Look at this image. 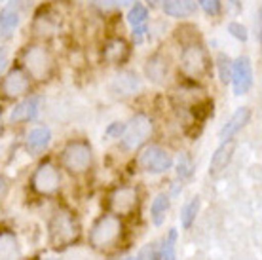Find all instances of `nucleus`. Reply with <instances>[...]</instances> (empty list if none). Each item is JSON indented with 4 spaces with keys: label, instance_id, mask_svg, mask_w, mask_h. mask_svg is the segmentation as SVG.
Listing matches in <instances>:
<instances>
[{
    "label": "nucleus",
    "instance_id": "nucleus-19",
    "mask_svg": "<svg viewBox=\"0 0 262 260\" xmlns=\"http://www.w3.org/2000/svg\"><path fill=\"white\" fill-rule=\"evenodd\" d=\"M0 260H21L19 241L10 232L0 234Z\"/></svg>",
    "mask_w": 262,
    "mask_h": 260
},
{
    "label": "nucleus",
    "instance_id": "nucleus-18",
    "mask_svg": "<svg viewBox=\"0 0 262 260\" xmlns=\"http://www.w3.org/2000/svg\"><path fill=\"white\" fill-rule=\"evenodd\" d=\"M164 12L171 17H188L196 13V2L194 0H164Z\"/></svg>",
    "mask_w": 262,
    "mask_h": 260
},
{
    "label": "nucleus",
    "instance_id": "nucleus-26",
    "mask_svg": "<svg viewBox=\"0 0 262 260\" xmlns=\"http://www.w3.org/2000/svg\"><path fill=\"white\" fill-rule=\"evenodd\" d=\"M216 67H219V76L223 80L224 84L232 78V61L226 53H219V57H216Z\"/></svg>",
    "mask_w": 262,
    "mask_h": 260
},
{
    "label": "nucleus",
    "instance_id": "nucleus-15",
    "mask_svg": "<svg viewBox=\"0 0 262 260\" xmlns=\"http://www.w3.org/2000/svg\"><path fill=\"white\" fill-rule=\"evenodd\" d=\"M40 97H27L23 99L19 104H15L13 106L12 114H10V120H12L13 124L15 122H27V120H34V118L38 116V111H40Z\"/></svg>",
    "mask_w": 262,
    "mask_h": 260
},
{
    "label": "nucleus",
    "instance_id": "nucleus-17",
    "mask_svg": "<svg viewBox=\"0 0 262 260\" xmlns=\"http://www.w3.org/2000/svg\"><path fill=\"white\" fill-rule=\"evenodd\" d=\"M141 88V80L135 72H122L112 82V90L118 95H133Z\"/></svg>",
    "mask_w": 262,
    "mask_h": 260
},
{
    "label": "nucleus",
    "instance_id": "nucleus-36",
    "mask_svg": "<svg viewBox=\"0 0 262 260\" xmlns=\"http://www.w3.org/2000/svg\"><path fill=\"white\" fill-rule=\"evenodd\" d=\"M255 36H256V40L260 42V10H258L255 15Z\"/></svg>",
    "mask_w": 262,
    "mask_h": 260
},
{
    "label": "nucleus",
    "instance_id": "nucleus-38",
    "mask_svg": "<svg viewBox=\"0 0 262 260\" xmlns=\"http://www.w3.org/2000/svg\"><path fill=\"white\" fill-rule=\"evenodd\" d=\"M230 2H232V4H234L236 8H239V2H242V0H230Z\"/></svg>",
    "mask_w": 262,
    "mask_h": 260
},
{
    "label": "nucleus",
    "instance_id": "nucleus-22",
    "mask_svg": "<svg viewBox=\"0 0 262 260\" xmlns=\"http://www.w3.org/2000/svg\"><path fill=\"white\" fill-rule=\"evenodd\" d=\"M19 25V12L13 10V8H6L0 12V31L4 34H10Z\"/></svg>",
    "mask_w": 262,
    "mask_h": 260
},
{
    "label": "nucleus",
    "instance_id": "nucleus-4",
    "mask_svg": "<svg viewBox=\"0 0 262 260\" xmlns=\"http://www.w3.org/2000/svg\"><path fill=\"white\" fill-rule=\"evenodd\" d=\"M23 63H25L27 72L36 80L50 78L53 69L52 55L44 46H31L23 53Z\"/></svg>",
    "mask_w": 262,
    "mask_h": 260
},
{
    "label": "nucleus",
    "instance_id": "nucleus-9",
    "mask_svg": "<svg viewBox=\"0 0 262 260\" xmlns=\"http://www.w3.org/2000/svg\"><path fill=\"white\" fill-rule=\"evenodd\" d=\"M232 85L236 95H245L253 85V65L249 57H237L236 63H232Z\"/></svg>",
    "mask_w": 262,
    "mask_h": 260
},
{
    "label": "nucleus",
    "instance_id": "nucleus-40",
    "mask_svg": "<svg viewBox=\"0 0 262 260\" xmlns=\"http://www.w3.org/2000/svg\"><path fill=\"white\" fill-rule=\"evenodd\" d=\"M0 2H4V0H0Z\"/></svg>",
    "mask_w": 262,
    "mask_h": 260
},
{
    "label": "nucleus",
    "instance_id": "nucleus-8",
    "mask_svg": "<svg viewBox=\"0 0 262 260\" xmlns=\"http://www.w3.org/2000/svg\"><path fill=\"white\" fill-rule=\"evenodd\" d=\"M59 171L53 163H40L33 175V188L38 194H53L59 188Z\"/></svg>",
    "mask_w": 262,
    "mask_h": 260
},
{
    "label": "nucleus",
    "instance_id": "nucleus-39",
    "mask_svg": "<svg viewBox=\"0 0 262 260\" xmlns=\"http://www.w3.org/2000/svg\"><path fill=\"white\" fill-rule=\"evenodd\" d=\"M0 131H2V112H0Z\"/></svg>",
    "mask_w": 262,
    "mask_h": 260
},
{
    "label": "nucleus",
    "instance_id": "nucleus-23",
    "mask_svg": "<svg viewBox=\"0 0 262 260\" xmlns=\"http://www.w3.org/2000/svg\"><path fill=\"white\" fill-rule=\"evenodd\" d=\"M198 211H200V198L196 196L183 207V213H181V224H183V228L192 226V222L196 221Z\"/></svg>",
    "mask_w": 262,
    "mask_h": 260
},
{
    "label": "nucleus",
    "instance_id": "nucleus-30",
    "mask_svg": "<svg viewBox=\"0 0 262 260\" xmlns=\"http://www.w3.org/2000/svg\"><path fill=\"white\" fill-rule=\"evenodd\" d=\"M146 33H148L146 23H144V25H139V27H133V42H135V44H141Z\"/></svg>",
    "mask_w": 262,
    "mask_h": 260
},
{
    "label": "nucleus",
    "instance_id": "nucleus-12",
    "mask_svg": "<svg viewBox=\"0 0 262 260\" xmlns=\"http://www.w3.org/2000/svg\"><path fill=\"white\" fill-rule=\"evenodd\" d=\"M234 150H236V141L230 139V141H223V144L215 150V154L211 158L209 163V173L213 177H219L226 167H228L230 160L234 156Z\"/></svg>",
    "mask_w": 262,
    "mask_h": 260
},
{
    "label": "nucleus",
    "instance_id": "nucleus-33",
    "mask_svg": "<svg viewBox=\"0 0 262 260\" xmlns=\"http://www.w3.org/2000/svg\"><path fill=\"white\" fill-rule=\"evenodd\" d=\"M8 192H10V181L4 175H0V202L6 198Z\"/></svg>",
    "mask_w": 262,
    "mask_h": 260
},
{
    "label": "nucleus",
    "instance_id": "nucleus-13",
    "mask_svg": "<svg viewBox=\"0 0 262 260\" xmlns=\"http://www.w3.org/2000/svg\"><path fill=\"white\" fill-rule=\"evenodd\" d=\"M103 57L111 65H122L125 59L129 57V46L124 38H112L108 40L103 48Z\"/></svg>",
    "mask_w": 262,
    "mask_h": 260
},
{
    "label": "nucleus",
    "instance_id": "nucleus-2",
    "mask_svg": "<svg viewBox=\"0 0 262 260\" xmlns=\"http://www.w3.org/2000/svg\"><path fill=\"white\" fill-rule=\"evenodd\" d=\"M181 71L184 76L194 80L203 78L209 72V57L200 44H188L181 53Z\"/></svg>",
    "mask_w": 262,
    "mask_h": 260
},
{
    "label": "nucleus",
    "instance_id": "nucleus-24",
    "mask_svg": "<svg viewBox=\"0 0 262 260\" xmlns=\"http://www.w3.org/2000/svg\"><path fill=\"white\" fill-rule=\"evenodd\" d=\"M146 17H148V12H146V8H144L143 4H135V6L129 10V13H127V21H129L131 27L144 25V23H146Z\"/></svg>",
    "mask_w": 262,
    "mask_h": 260
},
{
    "label": "nucleus",
    "instance_id": "nucleus-35",
    "mask_svg": "<svg viewBox=\"0 0 262 260\" xmlns=\"http://www.w3.org/2000/svg\"><path fill=\"white\" fill-rule=\"evenodd\" d=\"M6 65H8V52L4 48H0V74L6 69Z\"/></svg>",
    "mask_w": 262,
    "mask_h": 260
},
{
    "label": "nucleus",
    "instance_id": "nucleus-28",
    "mask_svg": "<svg viewBox=\"0 0 262 260\" xmlns=\"http://www.w3.org/2000/svg\"><path fill=\"white\" fill-rule=\"evenodd\" d=\"M228 33L234 36V38L242 40V42H245V40L249 38V34H247V29L242 25V23H237V21H232L228 25Z\"/></svg>",
    "mask_w": 262,
    "mask_h": 260
},
{
    "label": "nucleus",
    "instance_id": "nucleus-25",
    "mask_svg": "<svg viewBox=\"0 0 262 260\" xmlns=\"http://www.w3.org/2000/svg\"><path fill=\"white\" fill-rule=\"evenodd\" d=\"M175 245H177V230H171L164 241L162 260H177V256H175Z\"/></svg>",
    "mask_w": 262,
    "mask_h": 260
},
{
    "label": "nucleus",
    "instance_id": "nucleus-10",
    "mask_svg": "<svg viewBox=\"0 0 262 260\" xmlns=\"http://www.w3.org/2000/svg\"><path fill=\"white\" fill-rule=\"evenodd\" d=\"M137 190L131 186H120L111 196V209L116 215H129L137 205Z\"/></svg>",
    "mask_w": 262,
    "mask_h": 260
},
{
    "label": "nucleus",
    "instance_id": "nucleus-37",
    "mask_svg": "<svg viewBox=\"0 0 262 260\" xmlns=\"http://www.w3.org/2000/svg\"><path fill=\"white\" fill-rule=\"evenodd\" d=\"M148 4L150 6H160V4H164V0H148Z\"/></svg>",
    "mask_w": 262,
    "mask_h": 260
},
{
    "label": "nucleus",
    "instance_id": "nucleus-14",
    "mask_svg": "<svg viewBox=\"0 0 262 260\" xmlns=\"http://www.w3.org/2000/svg\"><path fill=\"white\" fill-rule=\"evenodd\" d=\"M249 118H251L249 109H247V106H239V109L230 116L226 125H224L223 129H221V133H219L221 141H230V139H234V135H236L237 131L249 122Z\"/></svg>",
    "mask_w": 262,
    "mask_h": 260
},
{
    "label": "nucleus",
    "instance_id": "nucleus-7",
    "mask_svg": "<svg viewBox=\"0 0 262 260\" xmlns=\"http://www.w3.org/2000/svg\"><path fill=\"white\" fill-rule=\"evenodd\" d=\"M139 165L148 173H164V171L171 169L173 158L167 150L160 148V146H148L139 156Z\"/></svg>",
    "mask_w": 262,
    "mask_h": 260
},
{
    "label": "nucleus",
    "instance_id": "nucleus-21",
    "mask_svg": "<svg viewBox=\"0 0 262 260\" xmlns=\"http://www.w3.org/2000/svg\"><path fill=\"white\" fill-rule=\"evenodd\" d=\"M169 211V196L167 194H158L156 200L152 202L150 213H152V221L156 226H160L162 222L165 221V215Z\"/></svg>",
    "mask_w": 262,
    "mask_h": 260
},
{
    "label": "nucleus",
    "instance_id": "nucleus-3",
    "mask_svg": "<svg viewBox=\"0 0 262 260\" xmlns=\"http://www.w3.org/2000/svg\"><path fill=\"white\" fill-rule=\"evenodd\" d=\"M120 235H122L120 219H116L114 215H106L93 224L90 232V243L95 249H108L120 240Z\"/></svg>",
    "mask_w": 262,
    "mask_h": 260
},
{
    "label": "nucleus",
    "instance_id": "nucleus-16",
    "mask_svg": "<svg viewBox=\"0 0 262 260\" xmlns=\"http://www.w3.org/2000/svg\"><path fill=\"white\" fill-rule=\"evenodd\" d=\"M52 143V131L48 127H36L27 135V148L33 154H40Z\"/></svg>",
    "mask_w": 262,
    "mask_h": 260
},
{
    "label": "nucleus",
    "instance_id": "nucleus-20",
    "mask_svg": "<svg viewBox=\"0 0 262 260\" xmlns=\"http://www.w3.org/2000/svg\"><path fill=\"white\" fill-rule=\"evenodd\" d=\"M146 76L154 84H162L167 76V59L162 55H152L146 63Z\"/></svg>",
    "mask_w": 262,
    "mask_h": 260
},
{
    "label": "nucleus",
    "instance_id": "nucleus-6",
    "mask_svg": "<svg viewBox=\"0 0 262 260\" xmlns=\"http://www.w3.org/2000/svg\"><path fill=\"white\" fill-rule=\"evenodd\" d=\"M152 135V122L148 116L144 114H137L131 118L129 125L125 127L124 137H122V146L127 150L139 148L143 143H146V139Z\"/></svg>",
    "mask_w": 262,
    "mask_h": 260
},
{
    "label": "nucleus",
    "instance_id": "nucleus-31",
    "mask_svg": "<svg viewBox=\"0 0 262 260\" xmlns=\"http://www.w3.org/2000/svg\"><path fill=\"white\" fill-rule=\"evenodd\" d=\"M135 260H154V245H144L135 256Z\"/></svg>",
    "mask_w": 262,
    "mask_h": 260
},
{
    "label": "nucleus",
    "instance_id": "nucleus-5",
    "mask_svg": "<svg viewBox=\"0 0 262 260\" xmlns=\"http://www.w3.org/2000/svg\"><path fill=\"white\" fill-rule=\"evenodd\" d=\"M93 160L92 146L84 141H74V143L67 144L63 150V165L71 173H84L90 169Z\"/></svg>",
    "mask_w": 262,
    "mask_h": 260
},
{
    "label": "nucleus",
    "instance_id": "nucleus-34",
    "mask_svg": "<svg viewBox=\"0 0 262 260\" xmlns=\"http://www.w3.org/2000/svg\"><path fill=\"white\" fill-rule=\"evenodd\" d=\"M125 131V125L122 124H112L108 129H106V135H122Z\"/></svg>",
    "mask_w": 262,
    "mask_h": 260
},
{
    "label": "nucleus",
    "instance_id": "nucleus-32",
    "mask_svg": "<svg viewBox=\"0 0 262 260\" xmlns=\"http://www.w3.org/2000/svg\"><path fill=\"white\" fill-rule=\"evenodd\" d=\"M179 175L181 177L190 175V160H188V156H181V160H179Z\"/></svg>",
    "mask_w": 262,
    "mask_h": 260
},
{
    "label": "nucleus",
    "instance_id": "nucleus-11",
    "mask_svg": "<svg viewBox=\"0 0 262 260\" xmlns=\"http://www.w3.org/2000/svg\"><path fill=\"white\" fill-rule=\"evenodd\" d=\"M2 91L6 97H21L29 91V74L21 69H12L2 80Z\"/></svg>",
    "mask_w": 262,
    "mask_h": 260
},
{
    "label": "nucleus",
    "instance_id": "nucleus-1",
    "mask_svg": "<svg viewBox=\"0 0 262 260\" xmlns=\"http://www.w3.org/2000/svg\"><path fill=\"white\" fill-rule=\"evenodd\" d=\"M78 237V226L69 211H55L50 221V243L53 247H65L71 245Z\"/></svg>",
    "mask_w": 262,
    "mask_h": 260
},
{
    "label": "nucleus",
    "instance_id": "nucleus-29",
    "mask_svg": "<svg viewBox=\"0 0 262 260\" xmlns=\"http://www.w3.org/2000/svg\"><path fill=\"white\" fill-rule=\"evenodd\" d=\"M198 2L207 15H216L221 12V0H198Z\"/></svg>",
    "mask_w": 262,
    "mask_h": 260
},
{
    "label": "nucleus",
    "instance_id": "nucleus-27",
    "mask_svg": "<svg viewBox=\"0 0 262 260\" xmlns=\"http://www.w3.org/2000/svg\"><path fill=\"white\" fill-rule=\"evenodd\" d=\"M209 114H213V101H203L194 106V116L198 122H203Z\"/></svg>",
    "mask_w": 262,
    "mask_h": 260
}]
</instances>
